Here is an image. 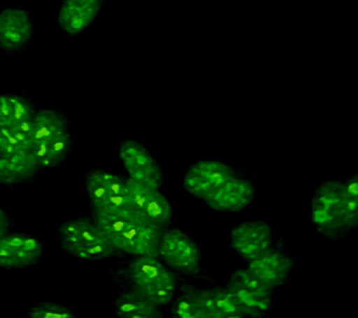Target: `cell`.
<instances>
[{
	"instance_id": "6da1fadb",
	"label": "cell",
	"mask_w": 358,
	"mask_h": 318,
	"mask_svg": "<svg viewBox=\"0 0 358 318\" xmlns=\"http://www.w3.org/2000/svg\"><path fill=\"white\" fill-rule=\"evenodd\" d=\"M310 219L316 233L330 241L350 236L358 226V178L327 180L315 187Z\"/></svg>"
},
{
	"instance_id": "7a4b0ae2",
	"label": "cell",
	"mask_w": 358,
	"mask_h": 318,
	"mask_svg": "<svg viewBox=\"0 0 358 318\" xmlns=\"http://www.w3.org/2000/svg\"><path fill=\"white\" fill-rule=\"evenodd\" d=\"M114 248L116 258H159V241L164 229L148 222L130 206L91 213Z\"/></svg>"
},
{
	"instance_id": "3957f363",
	"label": "cell",
	"mask_w": 358,
	"mask_h": 318,
	"mask_svg": "<svg viewBox=\"0 0 358 318\" xmlns=\"http://www.w3.org/2000/svg\"><path fill=\"white\" fill-rule=\"evenodd\" d=\"M109 275L120 287L134 290L159 308L169 305L180 279L155 256L120 258Z\"/></svg>"
},
{
	"instance_id": "277c9868",
	"label": "cell",
	"mask_w": 358,
	"mask_h": 318,
	"mask_svg": "<svg viewBox=\"0 0 358 318\" xmlns=\"http://www.w3.org/2000/svg\"><path fill=\"white\" fill-rule=\"evenodd\" d=\"M31 142L41 171L62 166L73 152L69 119L56 108L36 110L31 120Z\"/></svg>"
},
{
	"instance_id": "5b68a950",
	"label": "cell",
	"mask_w": 358,
	"mask_h": 318,
	"mask_svg": "<svg viewBox=\"0 0 358 318\" xmlns=\"http://www.w3.org/2000/svg\"><path fill=\"white\" fill-rule=\"evenodd\" d=\"M61 250L80 261H105L116 258L114 248L92 214L64 220L59 224Z\"/></svg>"
},
{
	"instance_id": "8992f818",
	"label": "cell",
	"mask_w": 358,
	"mask_h": 318,
	"mask_svg": "<svg viewBox=\"0 0 358 318\" xmlns=\"http://www.w3.org/2000/svg\"><path fill=\"white\" fill-rule=\"evenodd\" d=\"M159 259L178 277L208 279L200 245L182 228L170 225L164 229Z\"/></svg>"
},
{
	"instance_id": "52a82bcc",
	"label": "cell",
	"mask_w": 358,
	"mask_h": 318,
	"mask_svg": "<svg viewBox=\"0 0 358 318\" xmlns=\"http://www.w3.org/2000/svg\"><path fill=\"white\" fill-rule=\"evenodd\" d=\"M84 188L91 213L129 206L126 175L103 167L90 169L84 175Z\"/></svg>"
},
{
	"instance_id": "ba28073f",
	"label": "cell",
	"mask_w": 358,
	"mask_h": 318,
	"mask_svg": "<svg viewBox=\"0 0 358 318\" xmlns=\"http://www.w3.org/2000/svg\"><path fill=\"white\" fill-rule=\"evenodd\" d=\"M119 158L128 180L161 189L165 182L164 170L144 144L131 138L122 139L120 142Z\"/></svg>"
},
{
	"instance_id": "9c48e42d",
	"label": "cell",
	"mask_w": 358,
	"mask_h": 318,
	"mask_svg": "<svg viewBox=\"0 0 358 318\" xmlns=\"http://www.w3.org/2000/svg\"><path fill=\"white\" fill-rule=\"evenodd\" d=\"M226 287L234 295L245 317L260 318L271 312L273 289L248 269L234 270Z\"/></svg>"
},
{
	"instance_id": "30bf717a",
	"label": "cell",
	"mask_w": 358,
	"mask_h": 318,
	"mask_svg": "<svg viewBox=\"0 0 358 318\" xmlns=\"http://www.w3.org/2000/svg\"><path fill=\"white\" fill-rule=\"evenodd\" d=\"M235 173L234 167L217 160H197L187 166L181 188L198 199H207Z\"/></svg>"
},
{
	"instance_id": "8fae6325",
	"label": "cell",
	"mask_w": 358,
	"mask_h": 318,
	"mask_svg": "<svg viewBox=\"0 0 358 318\" xmlns=\"http://www.w3.org/2000/svg\"><path fill=\"white\" fill-rule=\"evenodd\" d=\"M275 242L273 228L263 220H245L229 233V247L246 263L267 252Z\"/></svg>"
},
{
	"instance_id": "7c38bea8",
	"label": "cell",
	"mask_w": 358,
	"mask_h": 318,
	"mask_svg": "<svg viewBox=\"0 0 358 318\" xmlns=\"http://www.w3.org/2000/svg\"><path fill=\"white\" fill-rule=\"evenodd\" d=\"M43 256V244L29 233L11 231L0 238V269H27L39 263Z\"/></svg>"
},
{
	"instance_id": "4fadbf2b",
	"label": "cell",
	"mask_w": 358,
	"mask_h": 318,
	"mask_svg": "<svg viewBox=\"0 0 358 318\" xmlns=\"http://www.w3.org/2000/svg\"><path fill=\"white\" fill-rule=\"evenodd\" d=\"M255 194L254 180L243 173L235 171L203 203L212 211L237 213L246 210L254 203Z\"/></svg>"
},
{
	"instance_id": "5bb4252c",
	"label": "cell",
	"mask_w": 358,
	"mask_h": 318,
	"mask_svg": "<svg viewBox=\"0 0 358 318\" xmlns=\"http://www.w3.org/2000/svg\"><path fill=\"white\" fill-rule=\"evenodd\" d=\"M129 206L137 214L159 228L172 225L173 208L159 189L134 182L127 178Z\"/></svg>"
},
{
	"instance_id": "9a60e30c",
	"label": "cell",
	"mask_w": 358,
	"mask_h": 318,
	"mask_svg": "<svg viewBox=\"0 0 358 318\" xmlns=\"http://www.w3.org/2000/svg\"><path fill=\"white\" fill-rule=\"evenodd\" d=\"M295 262L285 250L284 241H276L264 254L248 263L246 269L271 289L284 286L292 275Z\"/></svg>"
},
{
	"instance_id": "2e32d148",
	"label": "cell",
	"mask_w": 358,
	"mask_h": 318,
	"mask_svg": "<svg viewBox=\"0 0 358 318\" xmlns=\"http://www.w3.org/2000/svg\"><path fill=\"white\" fill-rule=\"evenodd\" d=\"M36 26L27 10L6 8L0 12V49L7 54L24 52L32 43Z\"/></svg>"
},
{
	"instance_id": "e0dca14e",
	"label": "cell",
	"mask_w": 358,
	"mask_h": 318,
	"mask_svg": "<svg viewBox=\"0 0 358 318\" xmlns=\"http://www.w3.org/2000/svg\"><path fill=\"white\" fill-rule=\"evenodd\" d=\"M106 0H63L57 15L62 31L73 37L94 24Z\"/></svg>"
},
{
	"instance_id": "ac0fdd59",
	"label": "cell",
	"mask_w": 358,
	"mask_h": 318,
	"mask_svg": "<svg viewBox=\"0 0 358 318\" xmlns=\"http://www.w3.org/2000/svg\"><path fill=\"white\" fill-rule=\"evenodd\" d=\"M41 172L32 152L0 156V186L14 188L31 185Z\"/></svg>"
},
{
	"instance_id": "d6986e66",
	"label": "cell",
	"mask_w": 358,
	"mask_h": 318,
	"mask_svg": "<svg viewBox=\"0 0 358 318\" xmlns=\"http://www.w3.org/2000/svg\"><path fill=\"white\" fill-rule=\"evenodd\" d=\"M114 312L123 318H158L164 317L162 308L134 290L120 287L114 301Z\"/></svg>"
},
{
	"instance_id": "ffe728a7",
	"label": "cell",
	"mask_w": 358,
	"mask_h": 318,
	"mask_svg": "<svg viewBox=\"0 0 358 318\" xmlns=\"http://www.w3.org/2000/svg\"><path fill=\"white\" fill-rule=\"evenodd\" d=\"M36 110L35 103L27 96L16 94H0V128L29 121Z\"/></svg>"
},
{
	"instance_id": "44dd1931",
	"label": "cell",
	"mask_w": 358,
	"mask_h": 318,
	"mask_svg": "<svg viewBox=\"0 0 358 318\" xmlns=\"http://www.w3.org/2000/svg\"><path fill=\"white\" fill-rule=\"evenodd\" d=\"M31 120L13 127L0 128V156L31 152Z\"/></svg>"
},
{
	"instance_id": "7402d4cb",
	"label": "cell",
	"mask_w": 358,
	"mask_h": 318,
	"mask_svg": "<svg viewBox=\"0 0 358 318\" xmlns=\"http://www.w3.org/2000/svg\"><path fill=\"white\" fill-rule=\"evenodd\" d=\"M29 318H75L74 311L64 304L52 301H42L31 307L27 312Z\"/></svg>"
},
{
	"instance_id": "603a6c76",
	"label": "cell",
	"mask_w": 358,
	"mask_h": 318,
	"mask_svg": "<svg viewBox=\"0 0 358 318\" xmlns=\"http://www.w3.org/2000/svg\"><path fill=\"white\" fill-rule=\"evenodd\" d=\"M14 220L0 208V238L13 231Z\"/></svg>"
}]
</instances>
